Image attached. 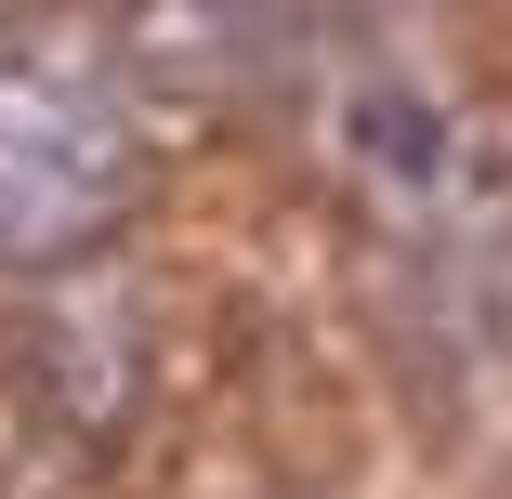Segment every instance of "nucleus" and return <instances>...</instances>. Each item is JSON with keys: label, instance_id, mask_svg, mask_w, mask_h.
<instances>
[{"label": "nucleus", "instance_id": "f257e3e1", "mask_svg": "<svg viewBox=\"0 0 512 499\" xmlns=\"http://www.w3.org/2000/svg\"><path fill=\"white\" fill-rule=\"evenodd\" d=\"M132 92L106 53L27 40L0 53V276H53L106 250L132 211Z\"/></svg>", "mask_w": 512, "mask_h": 499}]
</instances>
